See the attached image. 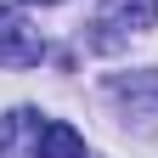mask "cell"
<instances>
[{
	"instance_id": "obj_1",
	"label": "cell",
	"mask_w": 158,
	"mask_h": 158,
	"mask_svg": "<svg viewBox=\"0 0 158 158\" xmlns=\"http://www.w3.org/2000/svg\"><path fill=\"white\" fill-rule=\"evenodd\" d=\"M40 56H45L40 28H28L17 6H0V68H34Z\"/></svg>"
},
{
	"instance_id": "obj_2",
	"label": "cell",
	"mask_w": 158,
	"mask_h": 158,
	"mask_svg": "<svg viewBox=\"0 0 158 158\" xmlns=\"http://www.w3.org/2000/svg\"><path fill=\"white\" fill-rule=\"evenodd\" d=\"M34 158H85V135L62 118L51 124H34Z\"/></svg>"
},
{
	"instance_id": "obj_3",
	"label": "cell",
	"mask_w": 158,
	"mask_h": 158,
	"mask_svg": "<svg viewBox=\"0 0 158 158\" xmlns=\"http://www.w3.org/2000/svg\"><path fill=\"white\" fill-rule=\"evenodd\" d=\"M102 23H107V28L141 34V28L158 23V0H102Z\"/></svg>"
},
{
	"instance_id": "obj_4",
	"label": "cell",
	"mask_w": 158,
	"mask_h": 158,
	"mask_svg": "<svg viewBox=\"0 0 158 158\" xmlns=\"http://www.w3.org/2000/svg\"><path fill=\"white\" fill-rule=\"evenodd\" d=\"M40 6H56V0H40Z\"/></svg>"
}]
</instances>
